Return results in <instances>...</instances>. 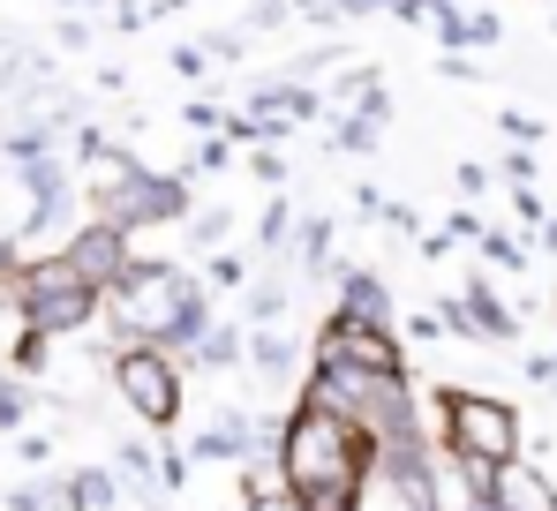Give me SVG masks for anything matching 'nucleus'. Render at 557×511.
<instances>
[{
	"instance_id": "f257e3e1",
	"label": "nucleus",
	"mask_w": 557,
	"mask_h": 511,
	"mask_svg": "<svg viewBox=\"0 0 557 511\" xmlns=\"http://www.w3.org/2000/svg\"><path fill=\"white\" fill-rule=\"evenodd\" d=\"M278 474L309 511H362L376 489V436L294 399V414L278 422Z\"/></svg>"
},
{
	"instance_id": "f03ea898",
	"label": "nucleus",
	"mask_w": 557,
	"mask_h": 511,
	"mask_svg": "<svg viewBox=\"0 0 557 511\" xmlns=\"http://www.w3.org/2000/svg\"><path fill=\"white\" fill-rule=\"evenodd\" d=\"M106 324L121 332V346H166V353H188L219 316H211L203 278H188L182 263L136 256V271L106 294Z\"/></svg>"
},
{
	"instance_id": "7ed1b4c3",
	"label": "nucleus",
	"mask_w": 557,
	"mask_h": 511,
	"mask_svg": "<svg viewBox=\"0 0 557 511\" xmlns=\"http://www.w3.org/2000/svg\"><path fill=\"white\" fill-rule=\"evenodd\" d=\"M301 399L324 407V414H339V422H355L362 436H376V451L422 436V407H414V384H407V376H376V369H309Z\"/></svg>"
},
{
	"instance_id": "20e7f679",
	"label": "nucleus",
	"mask_w": 557,
	"mask_h": 511,
	"mask_svg": "<svg viewBox=\"0 0 557 511\" xmlns=\"http://www.w3.org/2000/svg\"><path fill=\"white\" fill-rule=\"evenodd\" d=\"M437 436H445V459H474V466L528 459L520 407H505L490 391H460V384H437Z\"/></svg>"
},
{
	"instance_id": "39448f33",
	"label": "nucleus",
	"mask_w": 557,
	"mask_h": 511,
	"mask_svg": "<svg viewBox=\"0 0 557 511\" xmlns=\"http://www.w3.org/2000/svg\"><path fill=\"white\" fill-rule=\"evenodd\" d=\"M15 309H23L30 332L69 339V332H84V324L106 316V294H98L69 256H46V263H23V271H15Z\"/></svg>"
},
{
	"instance_id": "423d86ee",
	"label": "nucleus",
	"mask_w": 557,
	"mask_h": 511,
	"mask_svg": "<svg viewBox=\"0 0 557 511\" xmlns=\"http://www.w3.org/2000/svg\"><path fill=\"white\" fill-rule=\"evenodd\" d=\"M113 361V391L128 399V414L144 428H159V436H174V422H182V399H188V384H182V353H166V346H113L106 353Z\"/></svg>"
},
{
	"instance_id": "0eeeda50",
	"label": "nucleus",
	"mask_w": 557,
	"mask_h": 511,
	"mask_svg": "<svg viewBox=\"0 0 557 511\" xmlns=\"http://www.w3.org/2000/svg\"><path fill=\"white\" fill-rule=\"evenodd\" d=\"M309 369H376V376H407V346L399 332H376V324H355V316H324L317 339H309Z\"/></svg>"
},
{
	"instance_id": "6e6552de",
	"label": "nucleus",
	"mask_w": 557,
	"mask_h": 511,
	"mask_svg": "<svg viewBox=\"0 0 557 511\" xmlns=\"http://www.w3.org/2000/svg\"><path fill=\"white\" fill-rule=\"evenodd\" d=\"M98 219H106V226H121V234L174 226V219H188V173H136L121 196H106V203H98Z\"/></svg>"
},
{
	"instance_id": "1a4fd4ad",
	"label": "nucleus",
	"mask_w": 557,
	"mask_h": 511,
	"mask_svg": "<svg viewBox=\"0 0 557 511\" xmlns=\"http://www.w3.org/2000/svg\"><path fill=\"white\" fill-rule=\"evenodd\" d=\"M61 256H69V263L91 278L98 294H113V286L136 271V249H128V234H121V226H106V219H98V226H84V234H76V241H69Z\"/></svg>"
},
{
	"instance_id": "9d476101",
	"label": "nucleus",
	"mask_w": 557,
	"mask_h": 511,
	"mask_svg": "<svg viewBox=\"0 0 557 511\" xmlns=\"http://www.w3.org/2000/svg\"><path fill=\"white\" fill-rule=\"evenodd\" d=\"M339 316L376 324V332H392V324H399V301H392V286H384V271H376V263H347V271H339Z\"/></svg>"
},
{
	"instance_id": "9b49d317",
	"label": "nucleus",
	"mask_w": 557,
	"mask_h": 511,
	"mask_svg": "<svg viewBox=\"0 0 557 511\" xmlns=\"http://www.w3.org/2000/svg\"><path fill=\"white\" fill-rule=\"evenodd\" d=\"M460 316H467V339H497V346L520 339V316L497 301L490 278H467V286H460Z\"/></svg>"
},
{
	"instance_id": "f8f14e48",
	"label": "nucleus",
	"mask_w": 557,
	"mask_h": 511,
	"mask_svg": "<svg viewBox=\"0 0 557 511\" xmlns=\"http://www.w3.org/2000/svg\"><path fill=\"white\" fill-rule=\"evenodd\" d=\"M490 504H497V511H557V482L543 474V466L512 459V466H497V489H490Z\"/></svg>"
},
{
	"instance_id": "ddd939ff",
	"label": "nucleus",
	"mask_w": 557,
	"mask_h": 511,
	"mask_svg": "<svg viewBox=\"0 0 557 511\" xmlns=\"http://www.w3.org/2000/svg\"><path fill=\"white\" fill-rule=\"evenodd\" d=\"M188 369H203V376H234V369H249V324H211L203 339L188 346Z\"/></svg>"
},
{
	"instance_id": "4468645a",
	"label": "nucleus",
	"mask_w": 557,
	"mask_h": 511,
	"mask_svg": "<svg viewBox=\"0 0 557 511\" xmlns=\"http://www.w3.org/2000/svg\"><path fill=\"white\" fill-rule=\"evenodd\" d=\"M294 361H301V346L286 339L278 324L249 332V376H257V384H286V376H294Z\"/></svg>"
},
{
	"instance_id": "2eb2a0df",
	"label": "nucleus",
	"mask_w": 557,
	"mask_h": 511,
	"mask_svg": "<svg viewBox=\"0 0 557 511\" xmlns=\"http://www.w3.org/2000/svg\"><path fill=\"white\" fill-rule=\"evenodd\" d=\"M332 241H339V226H332V211H301V226H294V263L317 278V271H332Z\"/></svg>"
},
{
	"instance_id": "dca6fc26",
	"label": "nucleus",
	"mask_w": 557,
	"mask_h": 511,
	"mask_svg": "<svg viewBox=\"0 0 557 511\" xmlns=\"http://www.w3.org/2000/svg\"><path fill=\"white\" fill-rule=\"evenodd\" d=\"M286 301H294V286H286L278 271H264V278H249V301H242V309H249V332H264V324H278V316H286Z\"/></svg>"
},
{
	"instance_id": "f3484780",
	"label": "nucleus",
	"mask_w": 557,
	"mask_h": 511,
	"mask_svg": "<svg viewBox=\"0 0 557 511\" xmlns=\"http://www.w3.org/2000/svg\"><path fill=\"white\" fill-rule=\"evenodd\" d=\"M294 226H301V211H294L286 196H272V203H264V219H257V249H264V256L294 249Z\"/></svg>"
},
{
	"instance_id": "a211bd4d",
	"label": "nucleus",
	"mask_w": 557,
	"mask_h": 511,
	"mask_svg": "<svg viewBox=\"0 0 557 511\" xmlns=\"http://www.w3.org/2000/svg\"><path fill=\"white\" fill-rule=\"evenodd\" d=\"M226 234H234V211H226V203L188 211V249H226Z\"/></svg>"
},
{
	"instance_id": "6ab92c4d",
	"label": "nucleus",
	"mask_w": 557,
	"mask_h": 511,
	"mask_svg": "<svg viewBox=\"0 0 557 511\" xmlns=\"http://www.w3.org/2000/svg\"><path fill=\"white\" fill-rule=\"evenodd\" d=\"M203 278H211L219 294H249V256H242V249H219L211 263H203Z\"/></svg>"
},
{
	"instance_id": "aec40b11",
	"label": "nucleus",
	"mask_w": 557,
	"mask_h": 511,
	"mask_svg": "<svg viewBox=\"0 0 557 511\" xmlns=\"http://www.w3.org/2000/svg\"><path fill=\"white\" fill-rule=\"evenodd\" d=\"M474 241H482V263H497V271H528V249H512V234H490V226H482Z\"/></svg>"
},
{
	"instance_id": "412c9836",
	"label": "nucleus",
	"mask_w": 557,
	"mask_h": 511,
	"mask_svg": "<svg viewBox=\"0 0 557 511\" xmlns=\"http://www.w3.org/2000/svg\"><path fill=\"white\" fill-rule=\"evenodd\" d=\"M376 136H384V128H370L362 113H347V128H339V151H376Z\"/></svg>"
},
{
	"instance_id": "4be33fe9",
	"label": "nucleus",
	"mask_w": 557,
	"mask_h": 511,
	"mask_svg": "<svg viewBox=\"0 0 557 511\" xmlns=\"http://www.w3.org/2000/svg\"><path fill=\"white\" fill-rule=\"evenodd\" d=\"M249 173H257V180H272V188H278V180H286V159H278L272 144H264V151H249Z\"/></svg>"
},
{
	"instance_id": "5701e85b",
	"label": "nucleus",
	"mask_w": 557,
	"mask_h": 511,
	"mask_svg": "<svg viewBox=\"0 0 557 511\" xmlns=\"http://www.w3.org/2000/svg\"><path fill=\"white\" fill-rule=\"evenodd\" d=\"M286 15H294V0H257V8H249V30H272Z\"/></svg>"
},
{
	"instance_id": "b1692460",
	"label": "nucleus",
	"mask_w": 557,
	"mask_h": 511,
	"mask_svg": "<svg viewBox=\"0 0 557 511\" xmlns=\"http://www.w3.org/2000/svg\"><path fill=\"white\" fill-rule=\"evenodd\" d=\"M196 166H203V173H226V166H234V144H226V136H219V144L203 136V151H196Z\"/></svg>"
},
{
	"instance_id": "393cba45",
	"label": "nucleus",
	"mask_w": 557,
	"mask_h": 511,
	"mask_svg": "<svg viewBox=\"0 0 557 511\" xmlns=\"http://www.w3.org/2000/svg\"><path fill=\"white\" fill-rule=\"evenodd\" d=\"M182 482H188V459L166 444V451H159V489H182Z\"/></svg>"
},
{
	"instance_id": "a878e982",
	"label": "nucleus",
	"mask_w": 557,
	"mask_h": 511,
	"mask_svg": "<svg viewBox=\"0 0 557 511\" xmlns=\"http://www.w3.org/2000/svg\"><path fill=\"white\" fill-rule=\"evenodd\" d=\"M242 511H309L294 489H272V497H257V504H242Z\"/></svg>"
},
{
	"instance_id": "bb28decb",
	"label": "nucleus",
	"mask_w": 557,
	"mask_h": 511,
	"mask_svg": "<svg viewBox=\"0 0 557 511\" xmlns=\"http://www.w3.org/2000/svg\"><path fill=\"white\" fill-rule=\"evenodd\" d=\"M188 128L211 136V128H226V113H219V105H188Z\"/></svg>"
},
{
	"instance_id": "cd10ccee",
	"label": "nucleus",
	"mask_w": 557,
	"mask_h": 511,
	"mask_svg": "<svg viewBox=\"0 0 557 511\" xmlns=\"http://www.w3.org/2000/svg\"><path fill=\"white\" fill-rule=\"evenodd\" d=\"M23 422V391H15V384H0V428H15Z\"/></svg>"
},
{
	"instance_id": "c85d7f7f",
	"label": "nucleus",
	"mask_w": 557,
	"mask_h": 511,
	"mask_svg": "<svg viewBox=\"0 0 557 511\" xmlns=\"http://www.w3.org/2000/svg\"><path fill=\"white\" fill-rule=\"evenodd\" d=\"M505 136H512V144H535V136H543V128H535V121H528V113H505Z\"/></svg>"
},
{
	"instance_id": "c756f323",
	"label": "nucleus",
	"mask_w": 557,
	"mask_h": 511,
	"mask_svg": "<svg viewBox=\"0 0 557 511\" xmlns=\"http://www.w3.org/2000/svg\"><path fill=\"white\" fill-rule=\"evenodd\" d=\"M482 188H490V173H482L474 159H467V166H460V196H482Z\"/></svg>"
},
{
	"instance_id": "7c9ffc66",
	"label": "nucleus",
	"mask_w": 557,
	"mask_h": 511,
	"mask_svg": "<svg viewBox=\"0 0 557 511\" xmlns=\"http://www.w3.org/2000/svg\"><path fill=\"white\" fill-rule=\"evenodd\" d=\"M347 15H376V8H399V0H339Z\"/></svg>"
}]
</instances>
